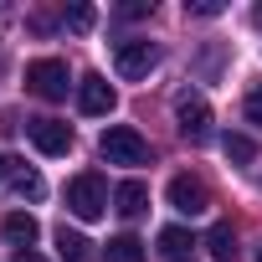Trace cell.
I'll use <instances>...</instances> for the list:
<instances>
[{"label": "cell", "mask_w": 262, "mask_h": 262, "mask_svg": "<svg viewBox=\"0 0 262 262\" xmlns=\"http://www.w3.org/2000/svg\"><path fill=\"white\" fill-rule=\"evenodd\" d=\"M155 62H160V47L155 41H118L113 47V72L123 77V82H139V77H149L155 72Z\"/></svg>", "instance_id": "cell-5"}, {"label": "cell", "mask_w": 262, "mask_h": 262, "mask_svg": "<svg viewBox=\"0 0 262 262\" xmlns=\"http://www.w3.org/2000/svg\"><path fill=\"white\" fill-rule=\"evenodd\" d=\"M67 26H72L77 36H82V31H93V6H72V11H67Z\"/></svg>", "instance_id": "cell-17"}, {"label": "cell", "mask_w": 262, "mask_h": 262, "mask_svg": "<svg viewBox=\"0 0 262 262\" xmlns=\"http://www.w3.org/2000/svg\"><path fill=\"white\" fill-rule=\"evenodd\" d=\"M257 262H262V257H257Z\"/></svg>", "instance_id": "cell-24"}, {"label": "cell", "mask_w": 262, "mask_h": 262, "mask_svg": "<svg viewBox=\"0 0 262 262\" xmlns=\"http://www.w3.org/2000/svg\"><path fill=\"white\" fill-rule=\"evenodd\" d=\"M26 139L41 149V155H67L72 149V123H62V118H26Z\"/></svg>", "instance_id": "cell-7"}, {"label": "cell", "mask_w": 262, "mask_h": 262, "mask_svg": "<svg viewBox=\"0 0 262 262\" xmlns=\"http://www.w3.org/2000/svg\"><path fill=\"white\" fill-rule=\"evenodd\" d=\"M26 88L36 93V98H47V103H62L67 98V62L62 57H36L31 67H26Z\"/></svg>", "instance_id": "cell-4"}, {"label": "cell", "mask_w": 262, "mask_h": 262, "mask_svg": "<svg viewBox=\"0 0 262 262\" xmlns=\"http://www.w3.org/2000/svg\"><path fill=\"white\" fill-rule=\"evenodd\" d=\"M6 175H16V170H11V160H6V155H0V180H6Z\"/></svg>", "instance_id": "cell-20"}, {"label": "cell", "mask_w": 262, "mask_h": 262, "mask_svg": "<svg viewBox=\"0 0 262 262\" xmlns=\"http://www.w3.org/2000/svg\"><path fill=\"white\" fill-rule=\"evenodd\" d=\"M0 236H6L16 252H31V242L41 236V226H36V216H31V211H11L6 221H0Z\"/></svg>", "instance_id": "cell-9"}, {"label": "cell", "mask_w": 262, "mask_h": 262, "mask_svg": "<svg viewBox=\"0 0 262 262\" xmlns=\"http://www.w3.org/2000/svg\"><path fill=\"white\" fill-rule=\"evenodd\" d=\"M16 262H41V257L36 252H16Z\"/></svg>", "instance_id": "cell-21"}, {"label": "cell", "mask_w": 262, "mask_h": 262, "mask_svg": "<svg viewBox=\"0 0 262 262\" xmlns=\"http://www.w3.org/2000/svg\"><path fill=\"white\" fill-rule=\"evenodd\" d=\"M252 26H262V6H257V11H252Z\"/></svg>", "instance_id": "cell-22"}, {"label": "cell", "mask_w": 262, "mask_h": 262, "mask_svg": "<svg viewBox=\"0 0 262 262\" xmlns=\"http://www.w3.org/2000/svg\"><path fill=\"white\" fill-rule=\"evenodd\" d=\"M98 155L108 165H149V139L139 134V128H128V123H113V128H103Z\"/></svg>", "instance_id": "cell-1"}, {"label": "cell", "mask_w": 262, "mask_h": 262, "mask_svg": "<svg viewBox=\"0 0 262 262\" xmlns=\"http://www.w3.org/2000/svg\"><path fill=\"white\" fill-rule=\"evenodd\" d=\"M175 128H180L190 144H201V139L211 134V103H206L195 88H180V93H175Z\"/></svg>", "instance_id": "cell-3"}, {"label": "cell", "mask_w": 262, "mask_h": 262, "mask_svg": "<svg viewBox=\"0 0 262 262\" xmlns=\"http://www.w3.org/2000/svg\"><path fill=\"white\" fill-rule=\"evenodd\" d=\"M113 211H118V216H139V211H149V185H144V180H123V185L113 190Z\"/></svg>", "instance_id": "cell-11"}, {"label": "cell", "mask_w": 262, "mask_h": 262, "mask_svg": "<svg viewBox=\"0 0 262 262\" xmlns=\"http://www.w3.org/2000/svg\"><path fill=\"white\" fill-rule=\"evenodd\" d=\"M57 257H62V262H98V247H93L82 231L57 226Z\"/></svg>", "instance_id": "cell-10"}, {"label": "cell", "mask_w": 262, "mask_h": 262, "mask_svg": "<svg viewBox=\"0 0 262 262\" xmlns=\"http://www.w3.org/2000/svg\"><path fill=\"white\" fill-rule=\"evenodd\" d=\"M221 149H226V160H236V165H252V160H257V144H252L247 134H226Z\"/></svg>", "instance_id": "cell-16"}, {"label": "cell", "mask_w": 262, "mask_h": 262, "mask_svg": "<svg viewBox=\"0 0 262 262\" xmlns=\"http://www.w3.org/2000/svg\"><path fill=\"white\" fill-rule=\"evenodd\" d=\"M221 0H185V16H221Z\"/></svg>", "instance_id": "cell-19"}, {"label": "cell", "mask_w": 262, "mask_h": 262, "mask_svg": "<svg viewBox=\"0 0 262 262\" xmlns=\"http://www.w3.org/2000/svg\"><path fill=\"white\" fill-rule=\"evenodd\" d=\"M170 206H175L180 216H206V211H211V185H206L201 175H175V180H170Z\"/></svg>", "instance_id": "cell-6"}, {"label": "cell", "mask_w": 262, "mask_h": 262, "mask_svg": "<svg viewBox=\"0 0 262 262\" xmlns=\"http://www.w3.org/2000/svg\"><path fill=\"white\" fill-rule=\"evenodd\" d=\"M67 211L77 216V221H98L103 211H108V185H103V175H77L72 185H67Z\"/></svg>", "instance_id": "cell-2"}, {"label": "cell", "mask_w": 262, "mask_h": 262, "mask_svg": "<svg viewBox=\"0 0 262 262\" xmlns=\"http://www.w3.org/2000/svg\"><path fill=\"white\" fill-rule=\"evenodd\" d=\"M180 262H190V257H180Z\"/></svg>", "instance_id": "cell-23"}, {"label": "cell", "mask_w": 262, "mask_h": 262, "mask_svg": "<svg viewBox=\"0 0 262 262\" xmlns=\"http://www.w3.org/2000/svg\"><path fill=\"white\" fill-rule=\"evenodd\" d=\"M190 247H195V242H190V231H180V226H165V231H160V252H165L170 262H180Z\"/></svg>", "instance_id": "cell-13"}, {"label": "cell", "mask_w": 262, "mask_h": 262, "mask_svg": "<svg viewBox=\"0 0 262 262\" xmlns=\"http://www.w3.org/2000/svg\"><path fill=\"white\" fill-rule=\"evenodd\" d=\"M206 252H211L216 262H231V257H236V231H231V221H216V226L206 231Z\"/></svg>", "instance_id": "cell-12"}, {"label": "cell", "mask_w": 262, "mask_h": 262, "mask_svg": "<svg viewBox=\"0 0 262 262\" xmlns=\"http://www.w3.org/2000/svg\"><path fill=\"white\" fill-rule=\"evenodd\" d=\"M242 108H247V123H257V128H262V82L247 93V103H242Z\"/></svg>", "instance_id": "cell-18"}, {"label": "cell", "mask_w": 262, "mask_h": 262, "mask_svg": "<svg viewBox=\"0 0 262 262\" xmlns=\"http://www.w3.org/2000/svg\"><path fill=\"white\" fill-rule=\"evenodd\" d=\"M113 103H118V93L108 88V77L88 72V77L77 82V108H82L88 118H103V113H113Z\"/></svg>", "instance_id": "cell-8"}, {"label": "cell", "mask_w": 262, "mask_h": 262, "mask_svg": "<svg viewBox=\"0 0 262 262\" xmlns=\"http://www.w3.org/2000/svg\"><path fill=\"white\" fill-rule=\"evenodd\" d=\"M108 262H144V242L139 236H113L108 242Z\"/></svg>", "instance_id": "cell-14"}, {"label": "cell", "mask_w": 262, "mask_h": 262, "mask_svg": "<svg viewBox=\"0 0 262 262\" xmlns=\"http://www.w3.org/2000/svg\"><path fill=\"white\" fill-rule=\"evenodd\" d=\"M11 185H16V195H21V201H41V195H47V180H41L36 170H16V175H11Z\"/></svg>", "instance_id": "cell-15"}]
</instances>
